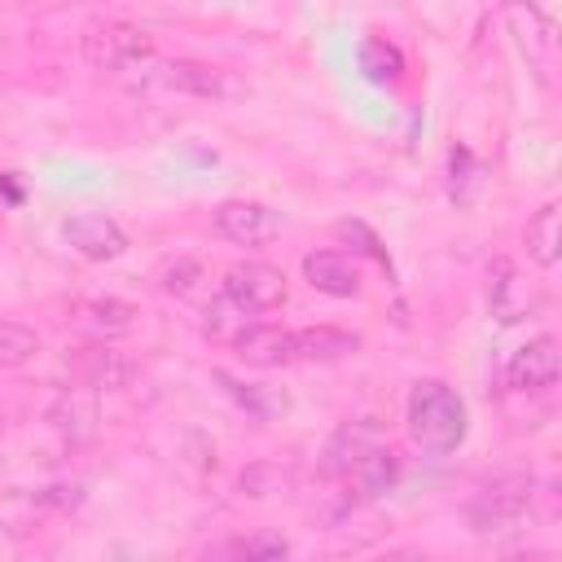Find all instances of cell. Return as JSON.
Masks as SVG:
<instances>
[{
	"mask_svg": "<svg viewBox=\"0 0 562 562\" xmlns=\"http://www.w3.org/2000/svg\"><path fill=\"white\" fill-rule=\"evenodd\" d=\"M404 70V53L391 40H364L360 44V75L369 83H395Z\"/></svg>",
	"mask_w": 562,
	"mask_h": 562,
	"instance_id": "obj_20",
	"label": "cell"
},
{
	"mask_svg": "<svg viewBox=\"0 0 562 562\" xmlns=\"http://www.w3.org/2000/svg\"><path fill=\"white\" fill-rule=\"evenodd\" d=\"M215 382H224V391H228V395H233L250 417H259V422H268V417H277V413H285V408H290L285 391H277V386L241 382V378H233V373H224V369H215Z\"/></svg>",
	"mask_w": 562,
	"mask_h": 562,
	"instance_id": "obj_18",
	"label": "cell"
},
{
	"mask_svg": "<svg viewBox=\"0 0 562 562\" xmlns=\"http://www.w3.org/2000/svg\"><path fill=\"white\" fill-rule=\"evenodd\" d=\"M66 364H70V378L88 391H127L132 378H136V360L114 351L105 338H92V342L75 347L66 356Z\"/></svg>",
	"mask_w": 562,
	"mask_h": 562,
	"instance_id": "obj_7",
	"label": "cell"
},
{
	"mask_svg": "<svg viewBox=\"0 0 562 562\" xmlns=\"http://www.w3.org/2000/svg\"><path fill=\"white\" fill-rule=\"evenodd\" d=\"M215 228H220V237H228L237 246H268L272 237H281V211H272L263 202L233 198V202L215 206Z\"/></svg>",
	"mask_w": 562,
	"mask_h": 562,
	"instance_id": "obj_8",
	"label": "cell"
},
{
	"mask_svg": "<svg viewBox=\"0 0 562 562\" xmlns=\"http://www.w3.org/2000/svg\"><path fill=\"white\" fill-rule=\"evenodd\" d=\"M285 272L263 263V259H241L224 272V299L241 312V316H259V312H272L285 303Z\"/></svg>",
	"mask_w": 562,
	"mask_h": 562,
	"instance_id": "obj_5",
	"label": "cell"
},
{
	"mask_svg": "<svg viewBox=\"0 0 562 562\" xmlns=\"http://www.w3.org/2000/svg\"><path fill=\"white\" fill-rule=\"evenodd\" d=\"M61 233H66V241H70L83 259H92V263H110V259H119V255L127 250V233H123L110 215H101V211H79V215H70V220L61 224Z\"/></svg>",
	"mask_w": 562,
	"mask_h": 562,
	"instance_id": "obj_9",
	"label": "cell"
},
{
	"mask_svg": "<svg viewBox=\"0 0 562 562\" xmlns=\"http://www.w3.org/2000/svg\"><path fill=\"white\" fill-rule=\"evenodd\" d=\"M395 470H400V465H395V452L382 448V443H373V448L351 465L347 479L360 487V496H382V492L395 483Z\"/></svg>",
	"mask_w": 562,
	"mask_h": 562,
	"instance_id": "obj_19",
	"label": "cell"
},
{
	"mask_svg": "<svg viewBox=\"0 0 562 562\" xmlns=\"http://www.w3.org/2000/svg\"><path fill=\"white\" fill-rule=\"evenodd\" d=\"M558 369H562L558 342H553V334H540V338L522 342V347L505 360V386H509V391H544V386L558 382Z\"/></svg>",
	"mask_w": 562,
	"mask_h": 562,
	"instance_id": "obj_10",
	"label": "cell"
},
{
	"mask_svg": "<svg viewBox=\"0 0 562 562\" xmlns=\"http://www.w3.org/2000/svg\"><path fill=\"white\" fill-rule=\"evenodd\" d=\"M527 501H531V474H501V479H492V483L470 501V527H474L479 536L509 531V527H518V518L527 514Z\"/></svg>",
	"mask_w": 562,
	"mask_h": 562,
	"instance_id": "obj_6",
	"label": "cell"
},
{
	"mask_svg": "<svg viewBox=\"0 0 562 562\" xmlns=\"http://www.w3.org/2000/svg\"><path fill=\"white\" fill-rule=\"evenodd\" d=\"M303 277H307L312 290L334 294V299H356L360 294V268H356L351 255H338V250L303 255Z\"/></svg>",
	"mask_w": 562,
	"mask_h": 562,
	"instance_id": "obj_14",
	"label": "cell"
},
{
	"mask_svg": "<svg viewBox=\"0 0 562 562\" xmlns=\"http://www.w3.org/2000/svg\"><path fill=\"white\" fill-rule=\"evenodd\" d=\"M487 303H492V316L501 325H514L522 321L531 307H540V290H527L518 268L509 259H501L492 272H487Z\"/></svg>",
	"mask_w": 562,
	"mask_h": 562,
	"instance_id": "obj_13",
	"label": "cell"
},
{
	"mask_svg": "<svg viewBox=\"0 0 562 562\" xmlns=\"http://www.w3.org/2000/svg\"><path fill=\"white\" fill-rule=\"evenodd\" d=\"M373 443H382V426H378L373 417H360V422L338 426V430L329 435L325 452H321V474H329V479H347L351 465H356Z\"/></svg>",
	"mask_w": 562,
	"mask_h": 562,
	"instance_id": "obj_11",
	"label": "cell"
},
{
	"mask_svg": "<svg viewBox=\"0 0 562 562\" xmlns=\"http://www.w3.org/2000/svg\"><path fill=\"white\" fill-rule=\"evenodd\" d=\"M356 351H360V334H351V329H338V325L294 329V360H303V364H334Z\"/></svg>",
	"mask_w": 562,
	"mask_h": 562,
	"instance_id": "obj_16",
	"label": "cell"
},
{
	"mask_svg": "<svg viewBox=\"0 0 562 562\" xmlns=\"http://www.w3.org/2000/svg\"><path fill=\"white\" fill-rule=\"evenodd\" d=\"M154 57V40L136 22H97L83 35V61L105 75H136Z\"/></svg>",
	"mask_w": 562,
	"mask_h": 562,
	"instance_id": "obj_2",
	"label": "cell"
},
{
	"mask_svg": "<svg viewBox=\"0 0 562 562\" xmlns=\"http://www.w3.org/2000/svg\"><path fill=\"white\" fill-rule=\"evenodd\" d=\"M474 171H479L474 154L465 145H452V154H448V193H452V202H470V184L479 180Z\"/></svg>",
	"mask_w": 562,
	"mask_h": 562,
	"instance_id": "obj_23",
	"label": "cell"
},
{
	"mask_svg": "<svg viewBox=\"0 0 562 562\" xmlns=\"http://www.w3.org/2000/svg\"><path fill=\"white\" fill-rule=\"evenodd\" d=\"M334 233H338L342 241H356V250H364V255H373V259H382V263H386V246L378 241V233H373L364 220H338V224H334Z\"/></svg>",
	"mask_w": 562,
	"mask_h": 562,
	"instance_id": "obj_25",
	"label": "cell"
},
{
	"mask_svg": "<svg viewBox=\"0 0 562 562\" xmlns=\"http://www.w3.org/2000/svg\"><path fill=\"white\" fill-rule=\"evenodd\" d=\"M140 88H167V92H189V97H206V101H228L241 92V83L224 70V66H206V61H158L149 57L136 70Z\"/></svg>",
	"mask_w": 562,
	"mask_h": 562,
	"instance_id": "obj_3",
	"label": "cell"
},
{
	"mask_svg": "<svg viewBox=\"0 0 562 562\" xmlns=\"http://www.w3.org/2000/svg\"><path fill=\"white\" fill-rule=\"evenodd\" d=\"M233 351L255 364V369H277V364H294V329L281 325H241L233 338Z\"/></svg>",
	"mask_w": 562,
	"mask_h": 562,
	"instance_id": "obj_12",
	"label": "cell"
},
{
	"mask_svg": "<svg viewBox=\"0 0 562 562\" xmlns=\"http://www.w3.org/2000/svg\"><path fill=\"white\" fill-rule=\"evenodd\" d=\"M408 439L430 452V457H448L461 448L465 430H470V408L457 395V386L439 382V378H422L408 391Z\"/></svg>",
	"mask_w": 562,
	"mask_h": 562,
	"instance_id": "obj_1",
	"label": "cell"
},
{
	"mask_svg": "<svg viewBox=\"0 0 562 562\" xmlns=\"http://www.w3.org/2000/svg\"><path fill=\"white\" fill-rule=\"evenodd\" d=\"M228 553H237V558H285L290 544L281 536H250V540H233Z\"/></svg>",
	"mask_w": 562,
	"mask_h": 562,
	"instance_id": "obj_26",
	"label": "cell"
},
{
	"mask_svg": "<svg viewBox=\"0 0 562 562\" xmlns=\"http://www.w3.org/2000/svg\"><path fill=\"white\" fill-rule=\"evenodd\" d=\"M198 281H202V263L189 259V255H176V259H167V263L158 268V285H162L167 294H189Z\"/></svg>",
	"mask_w": 562,
	"mask_h": 562,
	"instance_id": "obj_22",
	"label": "cell"
},
{
	"mask_svg": "<svg viewBox=\"0 0 562 562\" xmlns=\"http://www.w3.org/2000/svg\"><path fill=\"white\" fill-rule=\"evenodd\" d=\"M505 22H509L514 44H518V53L527 57L531 75L549 88L553 61H558V26H553V18H549L536 0H509V4H505Z\"/></svg>",
	"mask_w": 562,
	"mask_h": 562,
	"instance_id": "obj_4",
	"label": "cell"
},
{
	"mask_svg": "<svg viewBox=\"0 0 562 562\" xmlns=\"http://www.w3.org/2000/svg\"><path fill=\"white\" fill-rule=\"evenodd\" d=\"M136 307L123 303V299H79L70 303V321L92 334V338H119V334H132L136 329Z\"/></svg>",
	"mask_w": 562,
	"mask_h": 562,
	"instance_id": "obj_15",
	"label": "cell"
},
{
	"mask_svg": "<svg viewBox=\"0 0 562 562\" xmlns=\"http://www.w3.org/2000/svg\"><path fill=\"white\" fill-rule=\"evenodd\" d=\"M285 487H290V474L281 465H250L241 474V492H250V496H268V492H285Z\"/></svg>",
	"mask_w": 562,
	"mask_h": 562,
	"instance_id": "obj_24",
	"label": "cell"
},
{
	"mask_svg": "<svg viewBox=\"0 0 562 562\" xmlns=\"http://www.w3.org/2000/svg\"><path fill=\"white\" fill-rule=\"evenodd\" d=\"M522 241H527V255H531L540 268H553L558 255H562V206H558V202H544V206L527 220Z\"/></svg>",
	"mask_w": 562,
	"mask_h": 562,
	"instance_id": "obj_17",
	"label": "cell"
},
{
	"mask_svg": "<svg viewBox=\"0 0 562 562\" xmlns=\"http://www.w3.org/2000/svg\"><path fill=\"white\" fill-rule=\"evenodd\" d=\"M40 351V334L18 325V321H0V369H22L26 360H35Z\"/></svg>",
	"mask_w": 562,
	"mask_h": 562,
	"instance_id": "obj_21",
	"label": "cell"
},
{
	"mask_svg": "<svg viewBox=\"0 0 562 562\" xmlns=\"http://www.w3.org/2000/svg\"><path fill=\"white\" fill-rule=\"evenodd\" d=\"M0 202H22V184H18V176H0Z\"/></svg>",
	"mask_w": 562,
	"mask_h": 562,
	"instance_id": "obj_27",
	"label": "cell"
}]
</instances>
